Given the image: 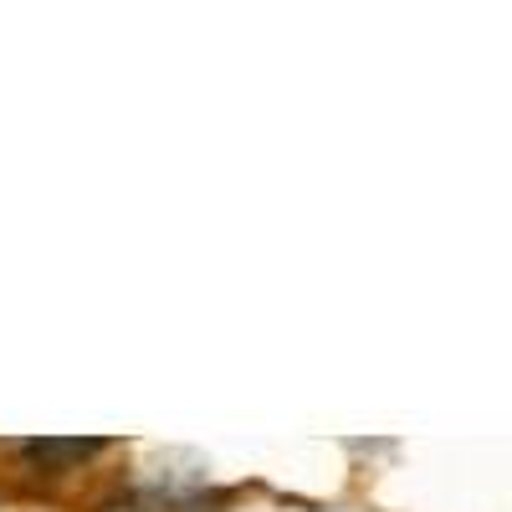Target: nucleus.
<instances>
[{"label":"nucleus","mask_w":512,"mask_h":512,"mask_svg":"<svg viewBox=\"0 0 512 512\" xmlns=\"http://www.w3.org/2000/svg\"><path fill=\"white\" fill-rule=\"evenodd\" d=\"M31 461H41V466H82V461H93L98 451H103V441H26L21 446Z\"/></svg>","instance_id":"nucleus-1"}]
</instances>
